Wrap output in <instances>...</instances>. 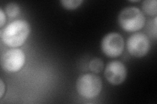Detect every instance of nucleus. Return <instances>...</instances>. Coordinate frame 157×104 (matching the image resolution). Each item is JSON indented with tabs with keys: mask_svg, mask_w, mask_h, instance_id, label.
<instances>
[{
	"mask_svg": "<svg viewBox=\"0 0 157 104\" xmlns=\"http://www.w3.org/2000/svg\"><path fill=\"white\" fill-rule=\"evenodd\" d=\"M30 33L29 23L24 20H17L9 23L1 31V38L7 46L13 48L21 46Z\"/></svg>",
	"mask_w": 157,
	"mask_h": 104,
	"instance_id": "f257e3e1",
	"label": "nucleus"
},
{
	"mask_svg": "<svg viewBox=\"0 0 157 104\" xmlns=\"http://www.w3.org/2000/svg\"><path fill=\"white\" fill-rule=\"evenodd\" d=\"M120 26L128 32H134L143 28L145 24V17L141 10L136 7H127L118 16Z\"/></svg>",
	"mask_w": 157,
	"mask_h": 104,
	"instance_id": "f03ea898",
	"label": "nucleus"
},
{
	"mask_svg": "<svg viewBox=\"0 0 157 104\" xmlns=\"http://www.w3.org/2000/svg\"><path fill=\"white\" fill-rule=\"evenodd\" d=\"M102 89L101 78L94 74H86L78 77L76 81V90L82 98L92 99L100 95Z\"/></svg>",
	"mask_w": 157,
	"mask_h": 104,
	"instance_id": "7ed1b4c3",
	"label": "nucleus"
},
{
	"mask_svg": "<svg viewBox=\"0 0 157 104\" xmlns=\"http://www.w3.org/2000/svg\"><path fill=\"white\" fill-rule=\"evenodd\" d=\"M101 50L105 56L114 58L120 56L124 48V38L118 33L112 32L107 34L102 38Z\"/></svg>",
	"mask_w": 157,
	"mask_h": 104,
	"instance_id": "20e7f679",
	"label": "nucleus"
},
{
	"mask_svg": "<svg viewBox=\"0 0 157 104\" xmlns=\"http://www.w3.org/2000/svg\"><path fill=\"white\" fill-rule=\"evenodd\" d=\"M126 47L128 52L132 56L137 58L143 57L150 50V41L145 34L136 33L132 34L128 39Z\"/></svg>",
	"mask_w": 157,
	"mask_h": 104,
	"instance_id": "39448f33",
	"label": "nucleus"
},
{
	"mask_svg": "<svg viewBox=\"0 0 157 104\" xmlns=\"http://www.w3.org/2000/svg\"><path fill=\"white\" fill-rule=\"evenodd\" d=\"M25 53L21 49L13 48L5 53L1 59L3 69L9 72L21 70L25 64Z\"/></svg>",
	"mask_w": 157,
	"mask_h": 104,
	"instance_id": "423d86ee",
	"label": "nucleus"
},
{
	"mask_svg": "<svg viewBox=\"0 0 157 104\" xmlns=\"http://www.w3.org/2000/svg\"><path fill=\"white\" fill-rule=\"evenodd\" d=\"M104 76L111 85H119L126 79V67L119 61H111L107 64L105 68Z\"/></svg>",
	"mask_w": 157,
	"mask_h": 104,
	"instance_id": "0eeeda50",
	"label": "nucleus"
},
{
	"mask_svg": "<svg viewBox=\"0 0 157 104\" xmlns=\"http://www.w3.org/2000/svg\"><path fill=\"white\" fill-rule=\"evenodd\" d=\"M141 9L147 15L149 16H156L157 14L156 0H145L142 2Z\"/></svg>",
	"mask_w": 157,
	"mask_h": 104,
	"instance_id": "6e6552de",
	"label": "nucleus"
},
{
	"mask_svg": "<svg viewBox=\"0 0 157 104\" xmlns=\"http://www.w3.org/2000/svg\"><path fill=\"white\" fill-rule=\"evenodd\" d=\"M104 62L101 59L99 58H93L89 62V68L90 70L94 73L98 74L102 71L104 69Z\"/></svg>",
	"mask_w": 157,
	"mask_h": 104,
	"instance_id": "1a4fd4ad",
	"label": "nucleus"
},
{
	"mask_svg": "<svg viewBox=\"0 0 157 104\" xmlns=\"http://www.w3.org/2000/svg\"><path fill=\"white\" fill-rule=\"evenodd\" d=\"M5 10H6V13L9 17L14 18L19 14L20 11H21V8L17 3L11 2L7 5Z\"/></svg>",
	"mask_w": 157,
	"mask_h": 104,
	"instance_id": "9d476101",
	"label": "nucleus"
},
{
	"mask_svg": "<svg viewBox=\"0 0 157 104\" xmlns=\"http://www.w3.org/2000/svg\"><path fill=\"white\" fill-rule=\"evenodd\" d=\"M62 7L67 10H74L81 6L82 0H61L60 2Z\"/></svg>",
	"mask_w": 157,
	"mask_h": 104,
	"instance_id": "9b49d317",
	"label": "nucleus"
},
{
	"mask_svg": "<svg viewBox=\"0 0 157 104\" xmlns=\"http://www.w3.org/2000/svg\"><path fill=\"white\" fill-rule=\"evenodd\" d=\"M6 22V13H4L3 9H0V27L2 28L4 24Z\"/></svg>",
	"mask_w": 157,
	"mask_h": 104,
	"instance_id": "f8f14e48",
	"label": "nucleus"
},
{
	"mask_svg": "<svg viewBox=\"0 0 157 104\" xmlns=\"http://www.w3.org/2000/svg\"><path fill=\"white\" fill-rule=\"evenodd\" d=\"M5 92H6V86L2 80V79L0 80V98H2Z\"/></svg>",
	"mask_w": 157,
	"mask_h": 104,
	"instance_id": "ddd939ff",
	"label": "nucleus"
},
{
	"mask_svg": "<svg viewBox=\"0 0 157 104\" xmlns=\"http://www.w3.org/2000/svg\"><path fill=\"white\" fill-rule=\"evenodd\" d=\"M131 2H139V1H130Z\"/></svg>",
	"mask_w": 157,
	"mask_h": 104,
	"instance_id": "4468645a",
	"label": "nucleus"
}]
</instances>
